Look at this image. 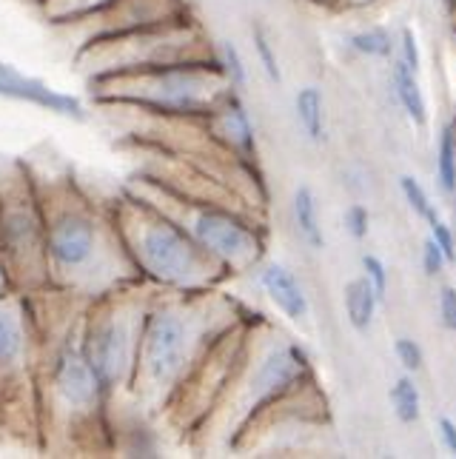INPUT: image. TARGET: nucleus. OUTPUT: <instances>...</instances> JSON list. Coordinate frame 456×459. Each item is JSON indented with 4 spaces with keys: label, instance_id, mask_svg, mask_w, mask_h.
Segmentation results:
<instances>
[{
    "label": "nucleus",
    "instance_id": "29",
    "mask_svg": "<svg viewBox=\"0 0 456 459\" xmlns=\"http://www.w3.org/2000/svg\"><path fill=\"white\" fill-rule=\"evenodd\" d=\"M419 265H422V274H426L428 280H439V277L445 274V268L451 265L448 257H445V251L434 243L431 234L419 246Z\"/></svg>",
    "mask_w": 456,
    "mask_h": 459
},
{
    "label": "nucleus",
    "instance_id": "1",
    "mask_svg": "<svg viewBox=\"0 0 456 459\" xmlns=\"http://www.w3.org/2000/svg\"><path fill=\"white\" fill-rule=\"evenodd\" d=\"M38 337L40 454L103 456L117 448L112 397L83 354L89 299L63 289L26 294Z\"/></svg>",
    "mask_w": 456,
    "mask_h": 459
},
{
    "label": "nucleus",
    "instance_id": "19",
    "mask_svg": "<svg viewBox=\"0 0 456 459\" xmlns=\"http://www.w3.org/2000/svg\"><path fill=\"white\" fill-rule=\"evenodd\" d=\"M294 120L311 146H323L328 140V100L320 86H300L294 91Z\"/></svg>",
    "mask_w": 456,
    "mask_h": 459
},
{
    "label": "nucleus",
    "instance_id": "11",
    "mask_svg": "<svg viewBox=\"0 0 456 459\" xmlns=\"http://www.w3.org/2000/svg\"><path fill=\"white\" fill-rule=\"evenodd\" d=\"M0 255L12 291L31 294L52 286L35 169L23 160L0 169Z\"/></svg>",
    "mask_w": 456,
    "mask_h": 459
},
{
    "label": "nucleus",
    "instance_id": "7",
    "mask_svg": "<svg viewBox=\"0 0 456 459\" xmlns=\"http://www.w3.org/2000/svg\"><path fill=\"white\" fill-rule=\"evenodd\" d=\"M228 89L217 60L175 63L89 81L98 106H125L160 117H206Z\"/></svg>",
    "mask_w": 456,
    "mask_h": 459
},
{
    "label": "nucleus",
    "instance_id": "27",
    "mask_svg": "<svg viewBox=\"0 0 456 459\" xmlns=\"http://www.w3.org/2000/svg\"><path fill=\"white\" fill-rule=\"evenodd\" d=\"M371 223H374V217H371V209H368L366 203H348V205H345V212H342V229H345V234H348L354 243L368 240Z\"/></svg>",
    "mask_w": 456,
    "mask_h": 459
},
{
    "label": "nucleus",
    "instance_id": "31",
    "mask_svg": "<svg viewBox=\"0 0 456 459\" xmlns=\"http://www.w3.org/2000/svg\"><path fill=\"white\" fill-rule=\"evenodd\" d=\"M436 320L448 334H456V286H439L436 291Z\"/></svg>",
    "mask_w": 456,
    "mask_h": 459
},
{
    "label": "nucleus",
    "instance_id": "41",
    "mask_svg": "<svg viewBox=\"0 0 456 459\" xmlns=\"http://www.w3.org/2000/svg\"><path fill=\"white\" fill-rule=\"evenodd\" d=\"M453 21H456V14H453Z\"/></svg>",
    "mask_w": 456,
    "mask_h": 459
},
{
    "label": "nucleus",
    "instance_id": "35",
    "mask_svg": "<svg viewBox=\"0 0 456 459\" xmlns=\"http://www.w3.org/2000/svg\"><path fill=\"white\" fill-rule=\"evenodd\" d=\"M374 4H380V0H340V6H351V9H366Z\"/></svg>",
    "mask_w": 456,
    "mask_h": 459
},
{
    "label": "nucleus",
    "instance_id": "2",
    "mask_svg": "<svg viewBox=\"0 0 456 459\" xmlns=\"http://www.w3.org/2000/svg\"><path fill=\"white\" fill-rule=\"evenodd\" d=\"M46 220V263L55 289L98 299L143 280L129 257L112 203L91 197L72 171H35Z\"/></svg>",
    "mask_w": 456,
    "mask_h": 459
},
{
    "label": "nucleus",
    "instance_id": "23",
    "mask_svg": "<svg viewBox=\"0 0 456 459\" xmlns=\"http://www.w3.org/2000/svg\"><path fill=\"white\" fill-rule=\"evenodd\" d=\"M108 0H40L38 12L43 14V21H49L52 26H72L77 21L89 18L98 9H103Z\"/></svg>",
    "mask_w": 456,
    "mask_h": 459
},
{
    "label": "nucleus",
    "instance_id": "14",
    "mask_svg": "<svg viewBox=\"0 0 456 459\" xmlns=\"http://www.w3.org/2000/svg\"><path fill=\"white\" fill-rule=\"evenodd\" d=\"M202 123H206L209 137L226 154H231L234 160H240L245 166H257L260 157L257 126L251 120V112L240 89H228L211 112L202 117Z\"/></svg>",
    "mask_w": 456,
    "mask_h": 459
},
{
    "label": "nucleus",
    "instance_id": "15",
    "mask_svg": "<svg viewBox=\"0 0 456 459\" xmlns=\"http://www.w3.org/2000/svg\"><path fill=\"white\" fill-rule=\"evenodd\" d=\"M257 282L271 299V306L286 316L288 323H308L311 316V299L303 286V280L297 277L286 263L280 260H262L257 265Z\"/></svg>",
    "mask_w": 456,
    "mask_h": 459
},
{
    "label": "nucleus",
    "instance_id": "18",
    "mask_svg": "<svg viewBox=\"0 0 456 459\" xmlns=\"http://www.w3.org/2000/svg\"><path fill=\"white\" fill-rule=\"evenodd\" d=\"M291 220L297 237L311 248H325V229H323V212H320V195L311 183H300L291 195Z\"/></svg>",
    "mask_w": 456,
    "mask_h": 459
},
{
    "label": "nucleus",
    "instance_id": "4",
    "mask_svg": "<svg viewBox=\"0 0 456 459\" xmlns=\"http://www.w3.org/2000/svg\"><path fill=\"white\" fill-rule=\"evenodd\" d=\"M117 229L140 277L166 291H214L231 277L175 217L123 186L112 200Z\"/></svg>",
    "mask_w": 456,
    "mask_h": 459
},
{
    "label": "nucleus",
    "instance_id": "22",
    "mask_svg": "<svg viewBox=\"0 0 456 459\" xmlns=\"http://www.w3.org/2000/svg\"><path fill=\"white\" fill-rule=\"evenodd\" d=\"M388 403L400 425H417L422 420V391L417 385V374L402 371L388 388Z\"/></svg>",
    "mask_w": 456,
    "mask_h": 459
},
{
    "label": "nucleus",
    "instance_id": "9",
    "mask_svg": "<svg viewBox=\"0 0 456 459\" xmlns=\"http://www.w3.org/2000/svg\"><path fill=\"white\" fill-rule=\"evenodd\" d=\"M0 442L40 451L38 337L18 291L0 294Z\"/></svg>",
    "mask_w": 456,
    "mask_h": 459
},
{
    "label": "nucleus",
    "instance_id": "40",
    "mask_svg": "<svg viewBox=\"0 0 456 459\" xmlns=\"http://www.w3.org/2000/svg\"><path fill=\"white\" fill-rule=\"evenodd\" d=\"M260 4H269V0H260Z\"/></svg>",
    "mask_w": 456,
    "mask_h": 459
},
{
    "label": "nucleus",
    "instance_id": "26",
    "mask_svg": "<svg viewBox=\"0 0 456 459\" xmlns=\"http://www.w3.org/2000/svg\"><path fill=\"white\" fill-rule=\"evenodd\" d=\"M217 63L223 69L226 81L231 89H245L248 86V66H245V57L240 52V46L234 40H219L217 43Z\"/></svg>",
    "mask_w": 456,
    "mask_h": 459
},
{
    "label": "nucleus",
    "instance_id": "17",
    "mask_svg": "<svg viewBox=\"0 0 456 459\" xmlns=\"http://www.w3.org/2000/svg\"><path fill=\"white\" fill-rule=\"evenodd\" d=\"M380 306H383V299L366 274H359L342 286V311L354 334H371Z\"/></svg>",
    "mask_w": 456,
    "mask_h": 459
},
{
    "label": "nucleus",
    "instance_id": "6",
    "mask_svg": "<svg viewBox=\"0 0 456 459\" xmlns=\"http://www.w3.org/2000/svg\"><path fill=\"white\" fill-rule=\"evenodd\" d=\"M125 188H132L134 195L146 197L168 217H175L219 265L228 268L231 277L251 272L265 260V248H269L265 229L260 226L257 217L243 212L237 203L185 197L180 192H171L168 186L146 178V174L132 178Z\"/></svg>",
    "mask_w": 456,
    "mask_h": 459
},
{
    "label": "nucleus",
    "instance_id": "28",
    "mask_svg": "<svg viewBox=\"0 0 456 459\" xmlns=\"http://www.w3.org/2000/svg\"><path fill=\"white\" fill-rule=\"evenodd\" d=\"M394 357L400 368L408 374H422L426 371V348H422L414 337H397L394 340Z\"/></svg>",
    "mask_w": 456,
    "mask_h": 459
},
{
    "label": "nucleus",
    "instance_id": "13",
    "mask_svg": "<svg viewBox=\"0 0 456 459\" xmlns=\"http://www.w3.org/2000/svg\"><path fill=\"white\" fill-rule=\"evenodd\" d=\"M185 14H192V12H188L183 0H108L103 9L63 29L74 31L83 46L98 38L125 35V31H134V29L177 21V18H185Z\"/></svg>",
    "mask_w": 456,
    "mask_h": 459
},
{
    "label": "nucleus",
    "instance_id": "21",
    "mask_svg": "<svg viewBox=\"0 0 456 459\" xmlns=\"http://www.w3.org/2000/svg\"><path fill=\"white\" fill-rule=\"evenodd\" d=\"M345 46L366 60H391L397 55V38L388 26H366L345 38Z\"/></svg>",
    "mask_w": 456,
    "mask_h": 459
},
{
    "label": "nucleus",
    "instance_id": "32",
    "mask_svg": "<svg viewBox=\"0 0 456 459\" xmlns=\"http://www.w3.org/2000/svg\"><path fill=\"white\" fill-rule=\"evenodd\" d=\"M405 66H411L414 72H422V49H419V38H417V31L411 26H405L400 31V38H397V55Z\"/></svg>",
    "mask_w": 456,
    "mask_h": 459
},
{
    "label": "nucleus",
    "instance_id": "37",
    "mask_svg": "<svg viewBox=\"0 0 456 459\" xmlns=\"http://www.w3.org/2000/svg\"><path fill=\"white\" fill-rule=\"evenodd\" d=\"M311 4H323V6H340V0H311Z\"/></svg>",
    "mask_w": 456,
    "mask_h": 459
},
{
    "label": "nucleus",
    "instance_id": "3",
    "mask_svg": "<svg viewBox=\"0 0 456 459\" xmlns=\"http://www.w3.org/2000/svg\"><path fill=\"white\" fill-rule=\"evenodd\" d=\"M234 303L217 289L185 294L157 289L140 340L132 400L140 414L163 417L166 405L219 334L237 325Z\"/></svg>",
    "mask_w": 456,
    "mask_h": 459
},
{
    "label": "nucleus",
    "instance_id": "38",
    "mask_svg": "<svg viewBox=\"0 0 456 459\" xmlns=\"http://www.w3.org/2000/svg\"><path fill=\"white\" fill-rule=\"evenodd\" d=\"M445 6L451 9V14H456V0H445Z\"/></svg>",
    "mask_w": 456,
    "mask_h": 459
},
{
    "label": "nucleus",
    "instance_id": "8",
    "mask_svg": "<svg viewBox=\"0 0 456 459\" xmlns=\"http://www.w3.org/2000/svg\"><path fill=\"white\" fill-rule=\"evenodd\" d=\"M154 294L157 286L137 280L91 299L86 306L81 331L83 354L94 374L100 377L112 403H117L120 397H132L143 323Z\"/></svg>",
    "mask_w": 456,
    "mask_h": 459
},
{
    "label": "nucleus",
    "instance_id": "25",
    "mask_svg": "<svg viewBox=\"0 0 456 459\" xmlns=\"http://www.w3.org/2000/svg\"><path fill=\"white\" fill-rule=\"evenodd\" d=\"M397 186H400V195H402L405 205L411 209L414 217L422 220V223H428V220H431L434 214H439L436 203H434L431 195H428V188L422 186V183L414 178V174H400Z\"/></svg>",
    "mask_w": 456,
    "mask_h": 459
},
{
    "label": "nucleus",
    "instance_id": "36",
    "mask_svg": "<svg viewBox=\"0 0 456 459\" xmlns=\"http://www.w3.org/2000/svg\"><path fill=\"white\" fill-rule=\"evenodd\" d=\"M4 291H12L9 289V280H6V268H4V255H0V294Z\"/></svg>",
    "mask_w": 456,
    "mask_h": 459
},
{
    "label": "nucleus",
    "instance_id": "34",
    "mask_svg": "<svg viewBox=\"0 0 456 459\" xmlns=\"http://www.w3.org/2000/svg\"><path fill=\"white\" fill-rule=\"evenodd\" d=\"M436 437L439 442H443V448L456 456V420L448 417V414H439L436 417Z\"/></svg>",
    "mask_w": 456,
    "mask_h": 459
},
{
    "label": "nucleus",
    "instance_id": "24",
    "mask_svg": "<svg viewBox=\"0 0 456 459\" xmlns=\"http://www.w3.org/2000/svg\"><path fill=\"white\" fill-rule=\"evenodd\" d=\"M251 49H254L260 72L269 77L274 86H280L282 83V63H280L271 31L265 29L262 23H251Z\"/></svg>",
    "mask_w": 456,
    "mask_h": 459
},
{
    "label": "nucleus",
    "instance_id": "12",
    "mask_svg": "<svg viewBox=\"0 0 456 459\" xmlns=\"http://www.w3.org/2000/svg\"><path fill=\"white\" fill-rule=\"evenodd\" d=\"M251 351V328L240 320L226 334H219L214 345L197 362V368L185 377L171 403L163 411V422L183 439L194 437L202 422L211 417V411L223 403L234 377L240 374L243 362Z\"/></svg>",
    "mask_w": 456,
    "mask_h": 459
},
{
    "label": "nucleus",
    "instance_id": "39",
    "mask_svg": "<svg viewBox=\"0 0 456 459\" xmlns=\"http://www.w3.org/2000/svg\"><path fill=\"white\" fill-rule=\"evenodd\" d=\"M23 4H31V6H38V4H40V0H23Z\"/></svg>",
    "mask_w": 456,
    "mask_h": 459
},
{
    "label": "nucleus",
    "instance_id": "10",
    "mask_svg": "<svg viewBox=\"0 0 456 459\" xmlns=\"http://www.w3.org/2000/svg\"><path fill=\"white\" fill-rule=\"evenodd\" d=\"M197 60H217V46L192 14L125 31V35L89 40L74 52V66L86 81Z\"/></svg>",
    "mask_w": 456,
    "mask_h": 459
},
{
    "label": "nucleus",
    "instance_id": "30",
    "mask_svg": "<svg viewBox=\"0 0 456 459\" xmlns=\"http://www.w3.org/2000/svg\"><path fill=\"white\" fill-rule=\"evenodd\" d=\"M359 265H363V274L371 280V286L376 289V294H380V299L385 303L388 299V286H391V274H388V265L380 255H363V260H359Z\"/></svg>",
    "mask_w": 456,
    "mask_h": 459
},
{
    "label": "nucleus",
    "instance_id": "16",
    "mask_svg": "<svg viewBox=\"0 0 456 459\" xmlns=\"http://www.w3.org/2000/svg\"><path fill=\"white\" fill-rule=\"evenodd\" d=\"M388 63H391L388 83H391V91H394L400 108L405 112V117L417 126V129H426V126L431 123V108H428L426 89H422V83H419V72L405 66L400 57H391Z\"/></svg>",
    "mask_w": 456,
    "mask_h": 459
},
{
    "label": "nucleus",
    "instance_id": "5",
    "mask_svg": "<svg viewBox=\"0 0 456 459\" xmlns=\"http://www.w3.org/2000/svg\"><path fill=\"white\" fill-rule=\"evenodd\" d=\"M311 385L314 366L308 351L300 342L277 334L260 351H248L223 403L211 411V417L200 425L192 439L200 442L219 434L226 446H234V437L248 434L274 408L294 400Z\"/></svg>",
    "mask_w": 456,
    "mask_h": 459
},
{
    "label": "nucleus",
    "instance_id": "33",
    "mask_svg": "<svg viewBox=\"0 0 456 459\" xmlns=\"http://www.w3.org/2000/svg\"><path fill=\"white\" fill-rule=\"evenodd\" d=\"M426 226H428V234L434 237V243L445 251L448 263L453 265V263H456V231H453V229H451V226L445 223V220L439 217V214H434Z\"/></svg>",
    "mask_w": 456,
    "mask_h": 459
},
{
    "label": "nucleus",
    "instance_id": "20",
    "mask_svg": "<svg viewBox=\"0 0 456 459\" xmlns=\"http://www.w3.org/2000/svg\"><path fill=\"white\" fill-rule=\"evenodd\" d=\"M434 178L445 197H456V120L443 123L434 146Z\"/></svg>",
    "mask_w": 456,
    "mask_h": 459
}]
</instances>
